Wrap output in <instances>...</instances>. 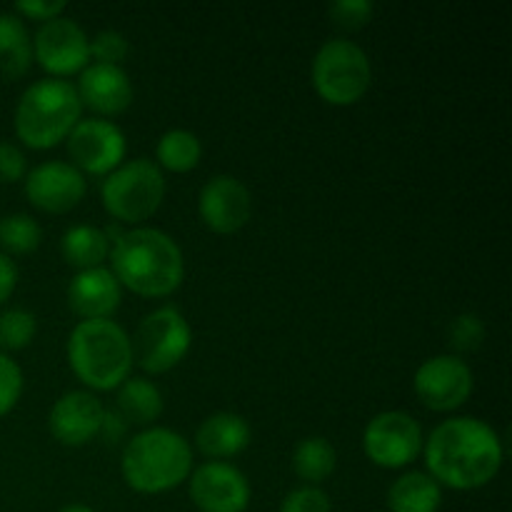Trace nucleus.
<instances>
[{
    "label": "nucleus",
    "instance_id": "nucleus-20",
    "mask_svg": "<svg viewBox=\"0 0 512 512\" xmlns=\"http://www.w3.org/2000/svg\"><path fill=\"white\" fill-rule=\"evenodd\" d=\"M443 503V490L428 473H405L390 485V512H438Z\"/></svg>",
    "mask_w": 512,
    "mask_h": 512
},
{
    "label": "nucleus",
    "instance_id": "nucleus-25",
    "mask_svg": "<svg viewBox=\"0 0 512 512\" xmlns=\"http://www.w3.org/2000/svg\"><path fill=\"white\" fill-rule=\"evenodd\" d=\"M155 155H158V163L163 168L173 170V173H188L200 163L203 145H200L198 135L190 133V130L173 128L160 135Z\"/></svg>",
    "mask_w": 512,
    "mask_h": 512
},
{
    "label": "nucleus",
    "instance_id": "nucleus-9",
    "mask_svg": "<svg viewBox=\"0 0 512 512\" xmlns=\"http://www.w3.org/2000/svg\"><path fill=\"white\" fill-rule=\"evenodd\" d=\"M363 448L365 455L380 468H405L423 450V428L413 415L403 410H388L375 415L365 425Z\"/></svg>",
    "mask_w": 512,
    "mask_h": 512
},
{
    "label": "nucleus",
    "instance_id": "nucleus-15",
    "mask_svg": "<svg viewBox=\"0 0 512 512\" xmlns=\"http://www.w3.org/2000/svg\"><path fill=\"white\" fill-rule=\"evenodd\" d=\"M198 210L203 223L213 233L228 235L243 228L253 213L250 190L233 175H215L203 185L198 198Z\"/></svg>",
    "mask_w": 512,
    "mask_h": 512
},
{
    "label": "nucleus",
    "instance_id": "nucleus-33",
    "mask_svg": "<svg viewBox=\"0 0 512 512\" xmlns=\"http://www.w3.org/2000/svg\"><path fill=\"white\" fill-rule=\"evenodd\" d=\"M28 175V160L23 150L13 143L0 140V183H15Z\"/></svg>",
    "mask_w": 512,
    "mask_h": 512
},
{
    "label": "nucleus",
    "instance_id": "nucleus-22",
    "mask_svg": "<svg viewBox=\"0 0 512 512\" xmlns=\"http://www.w3.org/2000/svg\"><path fill=\"white\" fill-rule=\"evenodd\" d=\"M33 60V40L23 20L13 13H0V75L20 78Z\"/></svg>",
    "mask_w": 512,
    "mask_h": 512
},
{
    "label": "nucleus",
    "instance_id": "nucleus-6",
    "mask_svg": "<svg viewBox=\"0 0 512 512\" xmlns=\"http://www.w3.org/2000/svg\"><path fill=\"white\" fill-rule=\"evenodd\" d=\"M103 205L120 223L148 220L165 198V178L158 165L148 158H135L105 175Z\"/></svg>",
    "mask_w": 512,
    "mask_h": 512
},
{
    "label": "nucleus",
    "instance_id": "nucleus-13",
    "mask_svg": "<svg viewBox=\"0 0 512 512\" xmlns=\"http://www.w3.org/2000/svg\"><path fill=\"white\" fill-rule=\"evenodd\" d=\"M190 500L200 512H245L250 483L235 465L210 460L190 478Z\"/></svg>",
    "mask_w": 512,
    "mask_h": 512
},
{
    "label": "nucleus",
    "instance_id": "nucleus-12",
    "mask_svg": "<svg viewBox=\"0 0 512 512\" xmlns=\"http://www.w3.org/2000/svg\"><path fill=\"white\" fill-rule=\"evenodd\" d=\"M33 53L55 78L78 73L90 60V38L73 18L60 15L40 25L33 40Z\"/></svg>",
    "mask_w": 512,
    "mask_h": 512
},
{
    "label": "nucleus",
    "instance_id": "nucleus-18",
    "mask_svg": "<svg viewBox=\"0 0 512 512\" xmlns=\"http://www.w3.org/2000/svg\"><path fill=\"white\" fill-rule=\"evenodd\" d=\"M123 288L113 270L90 268L80 270L68 285V303L83 320H110V315L120 308Z\"/></svg>",
    "mask_w": 512,
    "mask_h": 512
},
{
    "label": "nucleus",
    "instance_id": "nucleus-37",
    "mask_svg": "<svg viewBox=\"0 0 512 512\" xmlns=\"http://www.w3.org/2000/svg\"><path fill=\"white\" fill-rule=\"evenodd\" d=\"M60 512H95L93 508H88V505H80V503H73V505H65Z\"/></svg>",
    "mask_w": 512,
    "mask_h": 512
},
{
    "label": "nucleus",
    "instance_id": "nucleus-8",
    "mask_svg": "<svg viewBox=\"0 0 512 512\" xmlns=\"http://www.w3.org/2000/svg\"><path fill=\"white\" fill-rule=\"evenodd\" d=\"M130 345H133V360H138L145 373H168L188 355L193 345V330L178 308L165 305L140 320Z\"/></svg>",
    "mask_w": 512,
    "mask_h": 512
},
{
    "label": "nucleus",
    "instance_id": "nucleus-35",
    "mask_svg": "<svg viewBox=\"0 0 512 512\" xmlns=\"http://www.w3.org/2000/svg\"><path fill=\"white\" fill-rule=\"evenodd\" d=\"M125 430H128V423H125L123 415L118 413V410H105L103 415V423H100V438L105 440V443H118L120 438L125 435Z\"/></svg>",
    "mask_w": 512,
    "mask_h": 512
},
{
    "label": "nucleus",
    "instance_id": "nucleus-27",
    "mask_svg": "<svg viewBox=\"0 0 512 512\" xmlns=\"http://www.w3.org/2000/svg\"><path fill=\"white\" fill-rule=\"evenodd\" d=\"M35 330H38V320L30 310H5V313H0V348L23 350L35 338Z\"/></svg>",
    "mask_w": 512,
    "mask_h": 512
},
{
    "label": "nucleus",
    "instance_id": "nucleus-19",
    "mask_svg": "<svg viewBox=\"0 0 512 512\" xmlns=\"http://www.w3.org/2000/svg\"><path fill=\"white\" fill-rule=\"evenodd\" d=\"M198 450L205 458L223 463L225 458H235L250 445V425L238 413H215L200 423L195 435Z\"/></svg>",
    "mask_w": 512,
    "mask_h": 512
},
{
    "label": "nucleus",
    "instance_id": "nucleus-21",
    "mask_svg": "<svg viewBox=\"0 0 512 512\" xmlns=\"http://www.w3.org/2000/svg\"><path fill=\"white\" fill-rule=\"evenodd\" d=\"M60 250H63L65 263L80 270H90L100 268V263L108 258L110 240L105 238V230L80 223L65 230L63 240H60Z\"/></svg>",
    "mask_w": 512,
    "mask_h": 512
},
{
    "label": "nucleus",
    "instance_id": "nucleus-36",
    "mask_svg": "<svg viewBox=\"0 0 512 512\" xmlns=\"http://www.w3.org/2000/svg\"><path fill=\"white\" fill-rule=\"evenodd\" d=\"M15 285H18V268L8 255L0 253V305L13 295Z\"/></svg>",
    "mask_w": 512,
    "mask_h": 512
},
{
    "label": "nucleus",
    "instance_id": "nucleus-17",
    "mask_svg": "<svg viewBox=\"0 0 512 512\" xmlns=\"http://www.w3.org/2000/svg\"><path fill=\"white\" fill-rule=\"evenodd\" d=\"M75 90L80 103L100 115L125 113L133 103V83L120 65H85Z\"/></svg>",
    "mask_w": 512,
    "mask_h": 512
},
{
    "label": "nucleus",
    "instance_id": "nucleus-10",
    "mask_svg": "<svg viewBox=\"0 0 512 512\" xmlns=\"http://www.w3.org/2000/svg\"><path fill=\"white\" fill-rule=\"evenodd\" d=\"M413 385L425 408L450 413L473 393V370L455 355H435L420 365Z\"/></svg>",
    "mask_w": 512,
    "mask_h": 512
},
{
    "label": "nucleus",
    "instance_id": "nucleus-30",
    "mask_svg": "<svg viewBox=\"0 0 512 512\" xmlns=\"http://www.w3.org/2000/svg\"><path fill=\"white\" fill-rule=\"evenodd\" d=\"M20 393H23V370L18 368L15 360L0 353V418L15 408Z\"/></svg>",
    "mask_w": 512,
    "mask_h": 512
},
{
    "label": "nucleus",
    "instance_id": "nucleus-7",
    "mask_svg": "<svg viewBox=\"0 0 512 512\" xmlns=\"http://www.w3.org/2000/svg\"><path fill=\"white\" fill-rule=\"evenodd\" d=\"M373 68L358 43L335 38L323 43L313 60V85L330 105H353L368 93Z\"/></svg>",
    "mask_w": 512,
    "mask_h": 512
},
{
    "label": "nucleus",
    "instance_id": "nucleus-34",
    "mask_svg": "<svg viewBox=\"0 0 512 512\" xmlns=\"http://www.w3.org/2000/svg\"><path fill=\"white\" fill-rule=\"evenodd\" d=\"M65 8H68L65 0H20V3H15V13L33 20H45V23L53 18H60V13Z\"/></svg>",
    "mask_w": 512,
    "mask_h": 512
},
{
    "label": "nucleus",
    "instance_id": "nucleus-1",
    "mask_svg": "<svg viewBox=\"0 0 512 512\" xmlns=\"http://www.w3.org/2000/svg\"><path fill=\"white\" fill-rule=\"evenodd\" d=\"M425 465L438 485L453 490L483 488L500 473L503 443L485 420H445L425 440Z\"/></svg>",
    "mask_w": 512,
    "mask_h": 512
},
{
    "label": "nucleus",
    "instance_id": "nucleus-32",
    "mask_svg": "<svg viewBox=\"0 0 512 512\" xmlns=\"http://www.w3.org/2000/svg\"><path fill=\"white\" fill-rule=\"evenodd\" d=\"M330 498L325 490L315 488V485H305V488L293 490V493L285 495V500L280 503V512H330Z\"/></svg>",
    "mask_w": 512,
    "mask_h": 512
},
{
    "label": "nucleus",
    "instance_id": "nucleus-2",
    "mask_svg": "<svg viewBox=\"0 0 512 512\" xmlns=\"http://www.w3.org/2000/svg\"><path fill=\"white\" fill-rule=\"evenodd\" d=\"M110 258L118 283L143 298H165L183 283V253L178 243L158 228L123 233L110 248Z\"/></svg>",
    "mask_w": 512,
    "mask_h": 512
},
{
    "label": "nucleus",
    "instance_id": "nucleus-28",
    "mask_svg": "<svg viewBox=\"0 0 512 512\" xmlns=\"http://www.w3.org/2000/svg\"><path fill=\"white\" fill-rule=\"evenodd\" d=\"M330 18L335 25L345 30H360L363 25L370 23L375 8L370 0H335L328 8Z\"/></svg>",
    "mask_w": 512,
    "mask_h": 512
},
{
    "label": "nucleus",
    "instance_id": "nucleus-23",
    "mask_svg": "<svg viewBox=\"0 0 512 512\" xmlns=\"http://www.w3.org/2000/svg\"><path fill=\"white\" fill-rule=\"evenodd\" d=\"M118 413L125 423L150 425L163 413V395L150 380L128 378L118 390Z\"/></svg>",
    "mask_w": 512,
    "mask_h": 512
},
{
    "label": "nucleus",
    "instance_id": "nucleus-26",
    "mask_svg": "<svg viewBox=\"0 0 512 512\" xmlns=\"http://www.w3.org/2000/svg\"><path fill=\"white\" fill-rule=\"evenodd\" d=\"M40 240H43V228H40L38 220H33L30 215L15 213L0 220V245H3L8 253H33L40 245Z\"/></svg>",
    "mask_w": 512,
    "mask_h": 512
},
{
    "label": "nucleus",
    "instance_id": "nucleus-3",
    "mask_svg": "<svg viewBox=\"0 0 512 512\" xmlns=\"http://www.w3.org/2000/svg\"><path fill=\"white\" fill-rule=\"evenodd\" d=\"M120 470L135 493H168L193 473V450L175 430L150 428L125 445Z\"/></svg>",
    "mask_w": 512,
    "mask_h": 512
},
{
    "label": "nucleus",
    "instance_id": "nucleus-29",
    "mask_svg": "<svg viewBox=\"0 0 512 512\" xmlns=\"http://www.w3.org/2000/svg\"><path fill=\"white\" fill-rule=\"evenodd\" d=\"M485 340V325L475 313H463L450 325V345H455L463 353L478 350Z\"/></svg>",
    "mask_w": 512,
    "mask_h": 512
},
{
    "label": "nucleus",
    "instance_id": "nucleus-11",
    "mask_svg": "<svg viewBox=\"0 0 512 512\" xmlns=\"http://www.w3.org/2000/svg\"><path fill=\"white\" fill-rule=\"evenodd\" d=\"M65 140H68V153L75 168L93 175L113 173L123 163L125 150H128L123 130L103 118L78 120Z\"/></svg>",
    "mask_w": 512,
    "mask_h": 512
},
{
    "label": "nucleus",
    "instance_id": "nucleus-4",
    "mask_svg": "<svg viewBox=\"0 0 512 512\" xmlns=\"http://www.w3.org/2000/svg\"><path fill=\"white\" fill-rule=\"evenodd\" d=\"M68 363L88 388L113 390L130 378L133 345L115 320H80L68 338Z\"/></svg>",
    "mask_w": 512,
    "mask_h": 512
},
{
    "label": "nucleus",
    "instance_id": "nucleus-5",
    "mask_svg": "<svg viewBox=\"0 0 512 512\" xmlns=\"http://www.w3.org/2000/svg\"><path fill=\"white\" fill-rule=\"evenodd\" d=\"M83 103L73 83L43 78L28 85L15 108V133L28 148L45 150L58 145L78 125Z\"/></svg>",
    "mask_w": 512,
    "mask_h": 512
},
{
    "label": "nucleus",
    "instance_id": "nucleus-16",
    "mask_svg": "<svg viewBox=\"0 0 512 512\" xmlns=\"http://www.w3.org/2000/svg\"><path fill=\"white\" fill-rule=\"evenodd\" d=\"M103 415L105 408L93 393L73 390V393H65L63 398L55 400L48 415V428L58 443L80 448V445L98 438Z\"/></svg>",
    "mask_w": 512,
    "mask_h": 512
},
{
    "label": "nucleus",
    "instance_id": "nucleus-24",
    "mask_svg": "<svg viewBox=\"0 0 512 512\" xmlns=\"http://www.w3.org/2000/svg\"><path fill=\"white\" fill-rule=\"evenodd\" d=\"M338 465L335 448L325 438H305L300 440L293 453V470L300 480L308 485H318L333 475Z\"/></svg>",
    "mask_w": 512,
    "mask_h": 512
},
{
    "label": "nucleus",
    "instance_id": "nucleus-14",
    "mask_svg": "<svg viewBox=\"0 0 512 512\" xmlns=\"http://www.w3.org/2000/svg\"><path fill=\"white\" fill-rule=\"evenodd\" d=\"M83 173L63 160H45L25 175V195L45 213H68L85 198Z\"/></svg>",
    "mask_w": 512,
    "mask_h": 512
},
{
    "label": "nucleus",
    "instance_id": "nucleus-31",
    "mask_svg": "<svg viewBox=\"0 0 512 512\" xmlns=\"http://www.w3.org/2000/svg\"><path fill=\"white\" fill-rule=\"evenodd\" d=\"M90 55L98 63L118 65L128 55V38L118 30H100L93 40H90Z\"/></svg>",
    "mask_w": 512,
    "mask_h": 512
}]
</instances>
